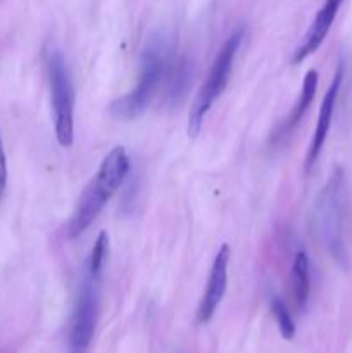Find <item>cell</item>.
Segmentation results:
<instances>
[{
	"label": "cell",
	"mask_w": 352,
	"mask_h": 353,
	"mask_svg": "<svg viewBox=\"0 0 352 353\" xmlns=\"http://www.w3.org/2000/svg\"><path fill=\"white\" fill-rule=\"evenodd\" d=\"M45 59H47L50 102L54 110L55 137L61 147L69 148L75 141V88L61 52L50 48Z\"/></svg>",
	"instance_id": "277c9868"
},
{
	"label": "cell",
	"mask_w": 352,
	"mask_h": 353,
	"mask_svg": "<svg viewBox=\"0 0 352 353\" xmlns=\"http://www.w3.org/2000/svg\"><path fill=\"white\" fill-rule=\"evenodd\" d=\"M290 285H292L293 303H295L297 309L304 310L311 295V265L309 255L306 250H299L293 257Z\"/></svg>",
	"instance_id": "8fae6325"
},
{
	"label": "cell",
	"mask_w": 352,
	"mask_h": 353,
	"mask_svg": "<svg viewBox=\"0 0 352 353\" xmlns=\"http://www.w3.org/2000/svg\"><path fill=\"white\" fill-rule=\"evenodd\" d=\"M342 79H344V65H338L337 71H335L333 79H331L330 88L326 90L324 93V99L321 102L320 107V114H317V123L316 128H314L313 133V140H311L309 150H307V157H306V171L309 172L313 169V165L316 164L317 157H320L321 150L324 147V141H326L328 133H330V126H331V119H333V112H335V103H337L338 93H340V86H342Z\"/></svg>",
	"instance_id": "ba28073f"
},
{
	"label": "cell",
	"mask_w": 352,
	"mask_h": 353,
	"mask_svg": "<svg viewBox=\"0 0 352 353\" xmlns=\"http://www.w3.org/2000/svg\"><path fill=\"white\" fill-rule=\"evenodd\" d=\"M342 3H344V0H324L323 7L317 10L316 17L311 23L302 43L293 52L292 64H300V62L306 61L311 54H314L321 47L328 31H330L331 24H333L335 17H337L338 10H340Z\"/></svg>",
	"instance_id": "9c48e42d"
},
{
	"label": "cell",
	"mask_w": 352,
	"mask_h": 353,
	"mask_svg": "<svg viewBox=\"0 0 352 353\" xmlns=\"http://www.w3.org/2000/svg\"><path fill=\"white\" fill-rule=\"evenodd\" d=\"M271 310L273 316H275L276 324H278V330L282 333V336L285 340H292L293 334H295V324H293L292 316H290L289 309H286L285 302H283L280 296H275L271 302Z\"/></svg>",
	"instance_id": "4fadbf2b"
},
{
	"label": "cell",
	"mask_w": 352,
	"mask_h": 353,
	"mask_svg": "<svg viewBox=\"0 0 352 353\" xmlns=\"http://www.w3.org/2000/svg\"><path fill=\"white\" fill-rule=\"evenodd\" d=\"M175 62L171 41L162 34L152 37L141 55L140 78L137 86L130 93L110 102V116L116 119L130 121L144 114L159 90L168 86Z\"/></svg>",
	"instance_id": "6da1fadb"
},
{
	"label": "cell",
	"mask_w": 352,
	"mask_h": 353,
	"mask_svg": "<svg viewBox=\"0 0 352 353\" xmlns=\"http://www.w3.org/2000/svg\"><path fill=\"white\" fill-rule=\"evenodd\" d=\"M107 252H109V234H107V231H100L88 257V276L92 279L99 278L100 271L106 264Z\"/></svg>",
	"instance_id": "7c38bea8"
},
{
	"label": "cell",
	"mask_w": 352,
	"mask_h": 353,
	"mask_svg": "<svg viewBox=\"0 0 352 353\" xmlns=\"http://www.w3.org/2000/svg\"><path fill=\"white\" fill-rule=\"evenodd\" d=\"M230 259V247H228V243H223L219 250H217L216 257H214L213 268H211L209 272V279H207L206 292H204L199 303V309H197V323L199 324H206L213 319L214 312L217 310L224 293H226Z\"/></svg>",
	"instance_id": "52a82bcc"
},
{
	"label": "cell",
	"mask_w": 352,
	"mask_h": 353,
	"mask_svg": "<svg viewBox=\"0 0 352 353\" xmlns=\"http://www.w3.org/2000/svg\"><path fill=\"white\" fill-rule=\"evenodd\" d=\"M245 38V31L237 30L228 37L224 41L221 50L214 57L211 71L207 74L206 81L200 86L199 93H197L195 100H193L192 107L188 112V134L190 137H197L204 126V119H206L207 112L211 110L213 103L221 97V93L226 88L228 81H230L231 71H233V62L237 57V52L240 48L242 41Z\"/></svg>",
	"instance_id": "3957f363"
},
{
	"label": "cell",
	"mask_w": 352,
	"mask_h": 353,
	"mask_svg": "<svg viewBox=\"0 0 352 353\" xmlns=\"http://www.w3.org/2000/svg\"><path fill=\"white\" fill-rule=\"evenodd\" d=\"M316 224L321 238L331 254L344 257V174L340 169L331 174L330 181L316 202Z\"/></svg>",
	"instance_id": "5b68a950"
},
{
	"label": "cell",
	"mask_w": 352,
	"mask_h": 353,
	"mask_svg": "<svg viewBox=\"0 0 352 353\" xmlns=\"http://www.w3.org/2000/svg\"><path fill=\"white\" fill-rule=\"evenodd\" d=\"M7 190V159L6 150H3L2 138H0V200L3 199Z\"/></svg>",
	"instance_id": "5bb4252c"
},
{
	"label": "cell",
	"mask_w": 352,
	"mask_h": 353,
	"mask_svg": "<svg viewBox=\"0 0 352 353\" xmlns=\"http://www.w3.org/2000/svg\"><path fill=\"white\" fill-rule=\"evenodd\" d=\"M128 172H130V157L126 150L123 147H114L104 157L99 171L86 185L85 192L76 203V209L66 230L69 238L79 236L99 217L106 203L121 188Z\"/></svg>",
	"instance_id": "7a4b0ae2"
},
{
	"label": "cell",
	"mask_w": 352,
	"mask_h": 353,
	"mask_svg": "<svg viewBox=\"0 0 352 353\" xmlns=\"http://www.w3.org/2000/svg\"><path fill=\"white\" fill-rule=\"evenodd\" d=\"M317 78H320V76H317V71H314V69H311V71L306 72L299 99H297L295 105H293L292 110H290L289 117L282 123V126H280L278 133H276L275 138L286 137V134L292 133V131L297 128V124L302 121L304 114L307 112V109H309L311 103H313L314 97H316Z\"/></svg>",
	"instance_id": "30bf717a"
},
{
	"label": "cell",
	"mask_w": 352,
	"mask_h": 353,
	"mask_svg": "<svg viewBox=\"0 0 352 353\" xmlns=\"http://www.w3.org/2000/svg\"><path fill=\"white\" fill-rule=\"evenodd\" d=\"M99 319V293L95 279H86L81 285L79 295L72 309L71 327H69V353H86L92 345Z\"/></svg>",
	"instance_id": "8992f818"
}]
</instances>
